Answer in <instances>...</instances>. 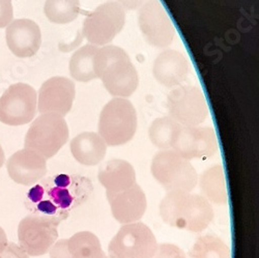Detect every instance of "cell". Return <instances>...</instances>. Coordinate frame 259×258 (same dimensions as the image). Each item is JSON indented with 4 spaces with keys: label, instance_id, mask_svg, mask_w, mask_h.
Instances as JSON below:
<instances>
[{
    "label": "cell",
    "instance_id": "cell-1",
    "mask_svg": "<svg viewBox=\"0 0 259 258\" xmlns=\"http://www.w3.org/2000/svg\"><path fill=\"white\" fill-rule=\"evenodd\" d=\"M92 190V183L86 178L58 175L33 186L27 193L25 205L31 214L57 226L86 201Z\"/></svg>",
    "mask_w": 259,
    "mask_h": 258
},
{
    "label": "cell",
    "instance_id": "cell-2",
    "mask_svg": "<svg viewBox=\"0 0 259 258\" xmlns=\"http://www.w3.org/2000/svg\"><path fill=\"white\" fill-rule=\"evenodd\" d=\"M94 68L97 78L102 80L111 96L124 99L136 92L139 76L122 48L112 45L99 48L94 58Z\"/></svg>",
    "mask_w": 259,
    "mask_h": 258
},
{
    "label": "cell",
    "instance_id": "cell-3",
    "mask_svg": "<svg viewBox=\"0 0 259 258\" xmlns=\"http://www.w3.org/2000/svg\"><path fill=\"white\" fill-rule=\"evenodd\" d=\"M162 220L171 227L201 232L208 227L214 212L211 204L202 196L190 192H168L160 203Z\"/></svg>",
    "mask_w": 259,
    "mask_h": 258
},
{
    "label": "cell",
    "instance_id": "cell-4",
    "mask_svg": "<svg viewBox=\"0 0 259 258\" xmlns=\"http://www.w3.org/2000/svg\"><path fill=\"white\" fill-rule=\"evenodd\" d=\"M137 130V113L134 105L122 98H114L103 108L99 120V135L110 146L131 141Z\"/></svg>",
    "mask_w": 259,
    "mask_h": 258
},
{
    "label": "cell",
    "instance_id": "cell-5",
    "mask_svg": "<svg viewBox=\"0 0 259 258\" xmlns=\"http://www.w3.org/2000/svg\"><path fill=\"white\" fill-rule=\"evenodd\" d=\"M69 135V126L63 116L40 114L28 128L24 146L47 160L54 157L68 142Z\"/></svg>",
    "mask_w": 259,
    "mask_h": 258
},
{
    "label": "cell",
    "instance_id": "cell-6",
    "mask_svg": "<svg viewBox=\"0 0 259 258\" xmlns=\"http://www.w3.org/2000/svg\"><path fill=\"white\" fill-rule=\"evenodd\" d=\"M152 175L167 191L191 192L198 183V175L190 161L175 150H161L153 159Z\"/></svg>",
    "mask_w": 259,
    "mask_h": 258
},
{
    "label": "cell",
    "instance_id": "cell-7",
    "mask_svg": "<svg viewBox=\"0 0 259 258\" xmlns=\"http://www.w3.org/2000/svg\"><path fill=\"white\" fill-rule=\"evenodd\" d=\"M157 248L153 231L138 221L119 228L108 246V254L110 258H152Z\"/></svg>",
    "mask_w": 259,
    "mask_h": 258
},
{
    "label": "cell",
    "instance_id": "cell-8",
    "mask_svg": "<svg viewBox=\"0 0 259 258\" xmlns=\"http://www.w3.org/2000/svg\"><path fill=\"white\" fill-rule=\"evenodd\" d=\"M124 24L125 11L116 3L108 2L86 17L82 32L91 45L107 46L123 29Z\"/></svg>",
    "mask_w": 259,
    "mask_h": 258
},
{
    "label": "cell",
    "instance_id": "cell-9",
    "mask_svg": "<svg viewBox=\"0 0 259 258\" xmlns=\"http://www.w3.org/2000/svg\"><path fill=\"white\" fill-rule=\"evenodd\" d=\"M169 117L183 126H198L208 116V106L203 94L196 86L181 85L167 97Z\"/></svg>",
    "mask_w": 259,
    "mask_h": 258
},
{
    "label": "cell",
    "instance_id": "cell-10",
    "mask_svg": "<svg viewBox=\"0 0 259 258\" xmlns=\"http://www.w3.org/2000/svg\"><path fill=\"white\" fill-rule=\"evenodd\" d=\"M37 94L26 83L11 85L0 98V121L17 126L29 123L36 114Z\"/></svg>",
    "mask_w": 259,
    "mask_h": 258
},
{
    "label": "cell",
    "instance_id": "cell-11",
    "mask_svg": "<svg viewBox=\"0 0 259 258\" xmlns=\"http://www.w3.org/2000/svg\"><path fill=\"white\" fill-rule=\"evenodd\" d=\"M138 25L145 40L155 48H167L175 39V25L159 0H148L142 5Z\"/></svg>",
    "mask_w": 259,
    "mask_h": 258
},
{
    "label": "cell",
    "instance_id": "cell-12",
    "mask_svg": "<svg viewBox=\"0 0 259 258\" xmlns=\"http://www.w3.org/2000/svg\"><path fill=\"white\" fill-rule=\"evenodd\" d=\"M57 239V226L49 220L29 214L19 223V246L29 256H41L48 253Z\"/></svg>",
    "mask_w": 259,
    "mask_h": 258
},
{
    "label": "cell",
    "instance_id": "cell-13",
    "mask_svg": "<svg viewBox=\"0 0 259 258\" xmlns=\"http://www.w3.org/2000/svg\"><path fill=\"white\" fill-rule=\"evenodd\" d=\"M219 149L215 131L209 126H182L172 150L188 161L208 159Z\"/></svg>",
    "mask_w": 259,
    "mask_h": 258
},
{
    "label": "cell",
    "instance_id": "cell-14",
    "mask_svg": "<svg viewBox=\"0 0 259 258\" xmlns=\"http://www.w3.org/2000/svg\"><path fill=\"white\" fill-rule=\"evenodd\" d=\"M76 96L75 83L66 77H52L41 84L37 110L40 114L54 113L67 115L72 109Z\"/></svg>",
    "mask_w": 259,
    "mask_h": 258
},
{
    "label": "cell",
    "instance_id": "cell-15",
    "mask_svg": "<svg viewBox=\"0 0 259 258\" xmlns=\"http://www.w3.org/2000/svg\"><path fill=\"white\" fill-rule=\"evenodd\" d=\"M6 39L12 53L20 58H28L37 53L41 45L39 26L29 19H17L7 26Z\"/></svg>",
    "mask_w": 259,
    "mask_h": 258
},
{
    "label": "cell",
    "instance_id": "cell-16",
    "mask_svg": "<svg viewBox=\"0 0 259 258\" xmlns=\"http://www.w3.org/2000/svg\"><path fill=\"white\" fill-rule=\"evenodd\" d=\"M10 178L19 185L32 186L47 174V160L29 149H21L7 162Z\"/></svg>",
    "mask_w": 259,
    "mask_h": 258
},
{
    "label": "cell",
    "instance_id": "cell-17",
    "mask_svg": "<svg viewBox=\"0 0 259 258\" xmlns=\"http://www.w3.org/2000/svg\"><path fill=\"white\" fill-rule=\"evenodd\" d=\"M49 255L50 258H106L100 240L91 231H80L70 239L56 241Z\"/></svg>",
    "mask_w": 259,
    "mask_h": 258
},
{
    "label": "cell",
    "instance_id": "cell-18",
    "mask_svg": "<svg viewBox=\"0 0 259 258\" xmlns=\"http://www.w3.org/2000/svg\"><path fill=\"white\" fill-rule=\"evenodd\" d=\"M107 199L110 203L112 216L123 225L138 222L147 207L145 193L137 184Z\"/></svg>",
    "mask_w": 259,
    "mask_h": 258
},
{
    "label": "cell",
    "instance_id": "cell-19",
    "mask_svg": "<svg viewBox=\"0 0 259 258\" xmlns=\"http://www.w3.org/2000/svg\"><path fill=\"white\" fill-rule=\"evenodd\" d=\"M153 74L165 88L181 86L189 75V62L181 52L165 50L155 59Z\"/></svg>",
    "mask_w": 259,
    "mask_h": 258
},
{
    "label": "cell",
    "instance_id": "cell-20",
    "mask_svg": "<svg viewBox=\"0 0 259 258\" xmlns=\"http://www.w3.org/2000/svg\"><path fill=\"white\" fill-rule=\"evenodd\" d=\"M98 178L106 189L107 197L113 196L136 184L134 167L127 161L120 159H113L102 165Z\"/></svg>",
    "mask_w": 259,
    "mask_h": 258
},
{
    "label": "cell",
    "instance_id": "cell-21",
    "mask_svg": "<svg viewBox=\"0 0 259 258\" xmlns=\"http://www.w3.org/2000/svg\"><path fill=\"white\" fill-rule=\"evenodd\" d=\"M70 148L75 160L85 166L100 164L107 154V144L95 132L79 134L71 141Z\"/></svg>",
    "mask_w": 259,
    "mask_h": 258
},
{
    "label": "cell",
    "instance_id": "cell-22",
    "mask_svg": "<svg viewBox=\"0 0 259 258\" xmlns=\"http://www.w3.org/2000/svg\"><path fill=\"white\" fill-rule=\"evenodd\" d=\"M202 197L209 203L225 204L228 199L224 168L221 165H214L204 170L198 178Z\"/></svg>",
    "mask_w": 259,
    "mask_h": 258
},
{
    "label": "cell",
    "instance_id": "cell-23",
    "mask_svg": "<svg viewBox=\"0 0 259 258\" xmlns=\"http://www.w3.org/2000/svg\"><path fill=\"white\" fill-rule=\"evenodd\" d=\"M182 126L171 117L156 118L149 126V139L159 149L168 150L174 146Z\"/></svg>",
    "mask_w": 259,
    "mask_h": 258
},
{
    "label": "cell",
    "instance_id": "cell-24",
    "mask_svg": "<svg viewBox=\"0 0 259 258\" xmlns=\"http://www.w3.org/2000/svg\"><path fill=\"white\" fill-rule=\"evenodd\" d=\"M99 50L95 45H85L78 49L70 60L71 76L80 82H89L97 78L94 68V58Z\"/></svg>",
    "mask_w": 259,
    "mask_h": 258
},
{
    "label": "cell",
    "instance_id": "cell-25",
    "mask_svg": "<svg viewBox=\"0 0 259 258\" xmlns=\"http://www.w3.org/2000/svg\"><path fill=\"white\" fill-rule=\"evenodd\" d=\"M44 12L55 24H68L75 21L80 13L79 0H46Z\"/></svg>",
    "mask_w": 259,
    "mask_h": 258
},
{
    "label": "cell",
    "instance_id": "cell-26",
    "mask_svg": "<svg viewBox=\"0 0 259 258\" xmlns=\"http://www.w3.org/2000/svg\"><path fill=\"white\" fill-rule=\"evenodd\" d=\"M190 258H231L228 246L218 236L202 235L194 243Z\"/></svg>",
    "mask_w": 259,
    "mask_h": 258
},
{
    "label": "cell",
    "instance_id": "cell-27",
    "mask_svg": "<svg viewBox=\"0 0 259 258\" xmlns=\"http://www.w3.org/2000/svg\"><path fill=\"white\" fill-rule=\"evenodd\" d=\"M152 258H188L186 253L177 245L160 244Z\"/></svg>",
    "mask_w": 259,
    "mask_h": 258
},
{
    "label": "cell",
    "instance_id": "cell-28",
    "mask_svg": "<svg viewBox=\"0 0 259 258\" xmlns=\"http://www.w3.org/2000/svg\"><path fill=\"white\" fill-rule=\"evenodd\" d=\"M14 10L12 0H0V28H5L12 23Z\"/></svg>",
    "mask_w": 259,
    "mask_h": 258
},
{
    "label": "cell",
    "instance_id": "cell-29",
    "mask_svg": "<svg viewBox=\"0 0 259 258\" xmlns=\"http://www.w3.org/2000/svg\"><path fill=\"white\" fill-rule=\"evenodd\" d=\"M0 258H29V255L15 243H8L6 248L0 252Z\"/></svg>",
    "mask_w": 259,
    "mask_h": 258
},
{
    "label": "cell",
    "instance_id": "cell-30",
    "mask_svg": "<svg viewBox=\"0 0 259 258\" xmlns=\"http://www.w3.org/2000/svg\"><path fill=\"white\" fill-rule=\"evenodd\" d=\"M110 2L116 3L124 11H135L142 7L145 0H110Z\"/></svg>",
    "mask_w": 259,
    "mask_h": 258
},
{
    "label": "cell",
    "instance_id": "cell-31",
    "mask_svg": "<svg viewBox=\"0 0 259 258\" xmlns=\"http://www.w3.org/2000/svg\"><path fill=\"white\" fill-rule=\"evenodd\" d=\"M8 236H7V233L6 231L4 230V228L0 226V252H2L6 246L8 245Z\"/></svg>",
    "mask_w": 259,
    "mask_h": 258
},
{
    "label": "cell",
    "instance_id": "cell-32",
    "mask_svg": "<svg viewBox=\"0 0 259 258\" xmlns=\"http://www.w3.org/2000/svg\"><path fill=\"white\" fill-rule=\"evenodd\" d=\"M5 161H6V156H5V152L4 149L2 147V145H0V168H2L5 164Z\"/></svg>",
    "mask_w": 259,
    "mask_h": 258
}]
</instances>
